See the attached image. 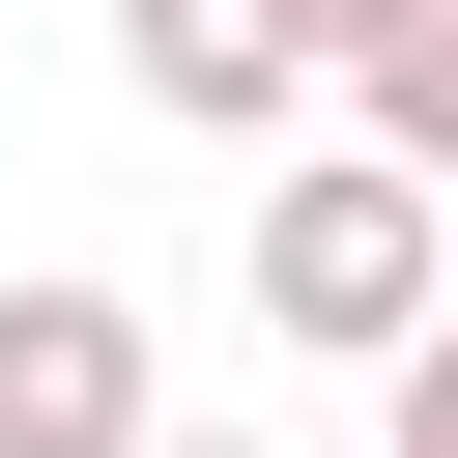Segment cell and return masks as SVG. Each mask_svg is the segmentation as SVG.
I'll use <instances>...</instances> for the list:
<instances>
[{
	"label": "cell",
	"mask_w": 458,
	"mask_h": 458,
	"mask_svg": "<svg viewBox=\"0 0 458 458\" xmlns=\"http://www.w3.org/2000/svg\"><path fill=\"white\" fill-rule=\"evenodd\" d=\"M258 315H286V344H344V372H401V344L458 315V229H429V172L315 143V172L258 200Z\"/></svg>",
	"instance_id": "6da1fadb"
},
{
	"label": "cell",
	"mask_w": 458,
	"mask_h": 458,
	"mask_svg": "<svg viewBox=\"0 0 458 458\" xmlns=\"http://www.w3.org/2000/svg\"><path fill=\"white\" fill-rule=\"evenodd\" d=\"M0 458H143V315L114 286H0Z\"/></svg>",
	"instance_id": "7a4b0ae2"
},
{
	"label": "cell",
	"mask_w": 458,
	"mask_h": 458,
	"mask_svg": "<svg viewBox=\"0 0 458 458\" xmlns=\"http://www.w3.org/2000/svg\"><path fill=\"white\" fill-rule=\"evenodd\" d=\"M114 86L200 114V143H258V114L315 86V29H286V0H114Z\"/></svg>",
	"instance_id": "3957f363"
},
{
	"label": "cell",
	"mask_w": 458,
	"mask_h": 458,
	"mask_svg": "<svg viewBox=\"0 0 458 458\" xmlns=\"http://www.w3.org/2000/svg\"><path fill=\"white\" fill-rule=\"evenodd\" d=\"M344 143L458 200V0H372V29H344Z\"/></svg>",
	"instance_id": "277c9868"
},
{
	"label": "cell",
	"mask_w": 458,
	"mask_h": 458,
	"mask_svg": "<svg viewBox=\"0 0 458 458\" xmlns=\"http://www.w3.org/2000/svg\"><path fill=\"white\" fill-rule=\"evenodd\" d=\"M401 458H458V315H429V344H401Z\"/></svg>",
	"instance_id": "5b68a950"
},
{
	"label": "cell",
	"mask_w": 458,
	"mask_h": 458,
	"mask_svg": "<svg viewBox=\"0 0 458 458\" xmlns=\"http://www.w3.org/2000/svg\"><path fill=\"white\" fill-rule=\"evenodd\" d=\"M286 29H315V57H344V29H372V0H286Z\"/></svg>",
	"instance_id": "8992f818"
},
{
	"label": "cell",
	"mask_w": 458,
	"mask_h": 458,
	"mask_svg": "<svg viewBox=\"0 0 458 458\" xmlns=\"http://www.w3.org/2000/svg\"><path fill=\"white\" fill-rule=\"evenodd\" d=\"M143 458H258V429H143Z\"/></svg>",
	"instance_id": "52a82bcc"
}]
</instances>
